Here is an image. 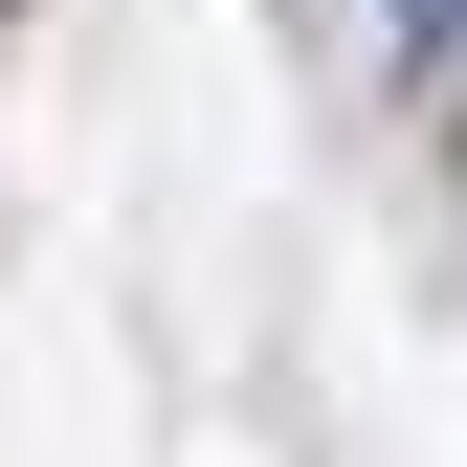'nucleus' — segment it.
I'll return each mask as SVG.
<instances>
[{"label": "nucleus", "mask_w": 467, "mask_h": 467, "mask_svg": "<svg viewBox=\"0 0 467 467\" xmlns=\"http://www.w3.org/2000/svg\"><path fill=\"white\" fill-rule=\"evenodd\" d=\"M357 23H379V67H400V89H467V0H357Z\"/></svg>", "instance_id": "obj_1"}]
</instances>
